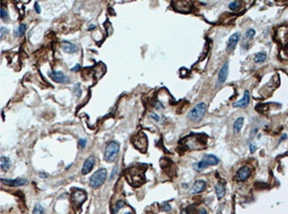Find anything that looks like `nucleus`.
<instances>
[{"instance_id":"obj_17","label":"nucleus","mask_w":288,"mask_h":214,"mask_svg":"<svg viewBox=\"0 0 288 214\" xmlns=\"http://www.w3.org/2000/svg\"><path fill=\"white\" fill-rule=\"evenodd\" d=\"M203 160H205L209 166H215V165L219 163V159L216 156H214V154H205Z\"/></svg>"},{"instance_id":"obj_36","label":"nucleus","mask_w":288,"mask_h":214,"mask_svg":"<svg viewBox=\"0 0 288 214\" xmlns=\"http://www.w3.org/2000/svg\"><path fill=\"white\" fill-rule=\"evenodd\" d=\"M1 30V37H4L5 34L7 33V30H6L5 27H1V30Z\"/></svg>"},{"instance_id":"obj_20","label":"nucleus","mask_w":288,"mask_h":214,"mask_svg":"<svg viewBox=\"0 0 288 214\" xmlns=\"http://www.w3.org/2000/svg\"><path fill=\"white\" fill-rule=\"evenodd\" d=\"M243 123H244V118L243 117L237 118V121L234 122V125H233V132H234V134H237L240 132L241 128L243 127Z\"/></svg>"},{"instance_id":"obj_31","label":"nucleus","mask_w":288,"mask_h":214,"mask_svg":"<svg viewBox=\"0 0 288 214\" xmlns=\"http://www.w3.org/2000/svg\"><path fill=\"white\" fill-rule=\"evenodd\" d=\"M86 143H87V140H86V139H82V140H80V141H79V146L83 149V148L86 146Z\"/></svg>"},{"instance_id":"obj_37","label":"nucleus","mask_w":288,"mask_h":214,"mask_svg":"<svg viewBox=\"0 0 288 214\" xmlns=\"http://www.w3.org/2000/svg\"><path fill=\"white\" fill-rule=\"evenodd\" d=\"M286 139H287V134H283V135L280 137V139H279V143H280V142H281V141H284V140H286Z\"/></svg>"},{"instance_id":"obj_9","label":"nucleus","mask_w":288,"mask_h":214,"mask_svg":"<svg viewBox=\"0 0 288 214\" xmlns=\"http://www.w3.org/2000/svg\"><path fill=\"white\" fill-rule=\"evenodd\" d=\"M228 67H230L228 62H225L222 65V68H221V70L218 71V74H217V85H222L226 81L228 76Z\"/></svg>"},{"instance_id":"obj_41","label":"nucleus","mask_w":288,"mask_h":214,"mask_svg":"<svg viewBox=\"0 0 288 214\" xmlns=\"http://www.w3.org/2000/svg\"><path fill=\"white\" fill-rule=\"evenodd\" d=\"M125 214H133L132 212H129V213H125Z\"/></svg>"},{"instance_id":"obj_24","label":"nucleus","mask_w":288,"mask_h":214,"mask_svg":"<svg viewBox=\"0 0 288 214\" xmlns=\"http://www.w3.org/2000/svg\"><path fill=\"white\" fill-rule=\"evenodd\" d=\"M26 30H27V26H26L25 24H22V25L18 26V28L16 30V32H15V35H16V36H22V35H24Z\"/></svg>"},{"instance_id":"obj_23","label":"nucleus","mask_w":288,"mask_h":214,"mask_svg":"<svg viewBox=\"0 0 288 214\" xmlns=\"http://www.w3.org/2000/svg\"><path fill=\"white\" fill-rule=\"evenodd\" d=\"M267 60V54L265 52H259L254 55V62L255 63H263Z\"/></svg>"},{"instance_id":"obj_25","label":"nucleus","mask_w":288,"mask_h":214,"mask_svg":"<svg viewBox=\"0 0 288 214\" xmlns=\"http://www.w3.org/2000/svg\"><path fill=\"white\" fill-rule=\"evenodd\" d=\"M125 205H126V203H125L124 201H118L116 203L115 207H114V210H113V214H115L116 212H118V211H119L120 209H123Z\"/></svg>"},{"instance_id":"obj_40","label":"nucleus","mask_w":288,"mask_h":214,"mask_svg":"<svg viewBox=\"0 0 288 214\" xmlns=\"http://www.w3.org/2000/svg\"><path fill=\"white\" fill-rule=\"evenodd\" d=\"M95 28V25H91L90 27H89V30H94Z\"/></svg>"},{"instance_id":"obj_11","label":"nucleus","mask_w":288,"mask_h":214,"mask_svg":"<svg viewBox=\"0 0 288 214\" xmlns=\"http://www.w3.org/2000/svg\"><path fill=\"white\" fill-rule=\"evenodd\" d=\"M50 77L54 80V81L59 82V83H68L69 82V78L65 76L63 72L61 71H54V72H50Z\"/></svg>"},{"instance_id":"obj_14","label":"nucleus","mask_w":288,"mask_h":214,"mask_svg":"<svg viewBox=\"0 0 288 214\" xmlns=\"http://www.w3.org/2000/svg\"><path fill=\"white\" fill-rule=\"evenodd\" d=\"M249 104H250V93H249V90H245L243 97H242L239 102H237V103H233V107L244 108V107H246Z\"/></svg>"},{"instance_id":"obj_7","label":"nucleus","mask_w":288,"mask_h":214,"mask_svg":"<svg viewBox=\"0 0 288 214\" xmlns=\"http://www.w3.org/2000/svg\"><path fill=\"white\" fill-rule=\"evenodd\" d=\"M254 35H255V30L253 28H249L245 32V34L243 35V39H242V43H241V46H242L243 50H248L249 49L252 39H254Z\"/></svg>"},{"instance_id":"obj_6","label":"nucleus","mask_w":288,"mask_h":214,"mask_svg":"<svg viewBox=\"0 0 288 214\" xmlns=\"http://www.w3.org/2000/svg\"><path fill=\"white\" fill-rule=\"evenodd\" d=\"M133 144L138 150L144 152V151L146 150V146H147V140H146V137L144 135V134H142V133L138 134V135L133 139Z\"/></svg>"},{"instance_id":"obj_34","label":"nucleus","mask_w":288,"mask_h":214,"mask_svg":"<svg viewBox=\"0 0 288 214\" xmlns=\"http://www.w3.org/2000/svg\"><path fill=\"white\" fill-rule=\"evenodd\" d=\"M79 70H80V65H79V64H77L76 67L71 68V71H74V72H77V71H79Z\"/></svg>"},{"instance_id":"obj_29","label":"nucleus","mask_w":288,"mask_h":214,"mask_svg":"<svg viewBox=\"0 0 288 214\" xmlns=\"http://www.w3.org/2000/svg\"><path fill=\"white\" fill-rule=\"evenodd\" d=\"M74 94L77 95L78 97L81 96V89H80V85H79V83H78V85L76 86V88H74Z\"/></svg>"},{"instance_id":"obj_1","label":"nucleus","mask_w":288,"mask_h":214,"mask_svg":"<svg viewBox=\"0 0 288 214\" xmlns=\"http://www.w3.org/2000/svg\"><path fill=\"white\" fill-rule=\"evenodd\" d=\"M207 111V105L205 103H199L197 104L195 107H193V109L188 113V120H190L191 122H199L200 120H203V117L205 116Z\"/></svg>"},{"instance_id":"obj_30","label":"nucleus","mask_w":288,"mask_h":214,"mask_svg":"<svg viewBox=\"0 0 288 214\" xmlns=\"http://www.w3.org/2000/svg\"><path fill=\"white\" fill-rule=\"evenodd\" d=\"M249 149H250V152L253 153V152H255V150H257V146H255L254 143H251L249 146Z\"/></svg>"},{"instance_id":"obj_32","label":"nucleus","mask_w":288,"mask_h":214,"mask_svg":"<svg viewBox=\"0 0 288 214\" xmlns=\"http://www.w3.org/2000/svg\"><path fill=\"white\" fill-rule=\"evenodd\" d=\"M151 117H152L153 120L156 121V122H159V121H160V117H159L158 115H156V114H154V113H152V114H151Z\"/></svg>"},{"instance_id":"obj_38","label":"nucleus","mask_w":288,"mask_h":214,"mask_svg":"<svg viewBox=\"0 0 288 214\" xmlns=\"http://www.w3.org/2000/svg\"><path fill=\"white\" fill-rule=\"evenodd\" d=\"M198 214H207L206 209H200V210H199V212H198Z\"/></svg>"},{"instance_id":"obj_8","label":"nucleus","mask_w":288,"mask_h":214,"mask_svg":"<svg viewBox=\"0 0 288 214\" xmlns=\"http://www.w3.org/2000/svg\"><path fill=\"white\" fill-rule=\"evenodd\" d=\"M251 172H252V170H251V168H250L249 166H243V167H241L240 169L237 171L235 179H237V181H244V180H246L250 176H251Z\"/></svg>"},{"instance_id":"obj_26","label":"nucleus","mask_w":288,"mask_h":214,"mask_svg":"<svg viewBox=\"0 0 288 214\" xmlns=\"http://www.w3.org/2000/svg\"><path fill=\"white\" fill-rule=\"evenodd\" d=\"M33 214H44V209L41 204H36L33 210Z\"/></svg>"},{"instance_id":"obj_2","label":"nucleus","mask_w":288,"mask_h":214,"mask_svg":"<svg viewBox=\"0 0 288 214\" xmlns=\"http://www.w3.org/2000/svg\"><path fill=\"white\" fill-rule=\"evenodd\" d=\"M106 177H107V170H106L105 168L98 169L94 175L91 176L90 179H89L90 187H92V188H98L99 186H101V185L105 183Z\"/></svg>"},{"instance_id":"obj_13","label":"nucleus","mask_w":288,"mask_h":214,"mask_svg":"<svg viewBox=\"0 0 288 214\" xmlns=\"http://www.w3.org/2000/svg\"><path fill=\"white\" fill-rule=\"evenodd\" d=\"M94 166H95V157H94V156H90V157H88V158L86 159V161L83 163V167H82V171H81L82 175L89 174L91 169L94 168Z\"/></svg>"},{"instance_id":"obj_15","label":"nucleus","mask_w":288,"mask_h":214,"mask_svg":"<svg viewBox=\"0 0 288 214\" xmlns=\"http://www.w3.org/2000/svg\"><path fill=\"white\" fill-rule=\"evenodd\" d=\"M61 47H62V50H63L65 53H68V54L77 53V52L79 51V47H78L76 44L70 43V42H62V44H61Z\"/></svg>"},{"instance_id":"obj_33","label":"nucleus","mask_w":288,"mask_h":214,"mask_svg":"<svg viewBox=\"0 0 288 214\" xmlns=\"http://www.w3.org/2000/svg\"><path fill=\"white\" fill-rule=\"evenodd\" d=\"M35 10H36V13H37V14L41 13V8H39V2H35Z\"/></svg>"},{"instance_id":"obj_28","label":"nucleus","mask_w":288,"mask_h":214,"mask_svg":"<svg viewBox=\"0 0 288 214\" xmlns=\"http://www.w3.org/2000/svg\"><path fill=\"white\" fill-rule=\"evenodd\" d=\"M161 210L164 211V212H169V211H171V206H170L169 203H163L162 206H161Z\"/></svg>"},{"instance_id":"obj_35","label":"nucleus","mask_w":288,"mask_h":214,"mask_svg":"<svg viewBox=\"0 0 288 214\" xmlns=\"http://www.w3.org/2000/svg\"><path fill=\"white\" fill-rule=\"evenodd\" d=\"M116 171H117V166H115V167H114V169H113L112 175H110V178H114V177H115V174H116Z\"/></svg>"},{"instance_id":"obj_19","label":"nucleus","mask_w":288,"mask_h":214,"mask_svg":"<svg viewBox=\"0 0 288 214\" xmlns=\"http://www.w3.org/2000/svg\"><path fill=\"white\" fill-rule=\"evenodd\" d=\"M215 192L218 200H222L225 195V185L223 183H217L215 186Z\"/></svg>"},{"instance_id":"obj_39","label":"nucleus","mask_w":288,"mask_h":214,"mask_svg":"<svg viewBox=\"0 0 288 214\" xmlns=\"http://www.w3.org/2000/svg\"><path fill=\"white\" fill-rule=\"evenodd\" d=\"M180 214H190V212H189L188 210H187V209H185V210L181 211V213H180Z\"/></svg>"},{"instance_id":"obj_18","label":"nucleus","mask_w":288,"mask_h":214,"mask_svg":"<svg viewBox=\"0 0 288 214\" xmlns=\"http://www.w3.org/2000/svg\"><path fill=\"white\" fill-rule=\"evenodd\" d=\"M10 166H11V161H10V159L7 158V157H5V156H2V157L0 158V167H1V170L2 171L9 170Z\"/></svg>"},{"instance_id":"obj_12","label":"nucleus","mask_w":288,"mask_h":214,"mask_svg":"<svg viewBox=\"0 0 288 214\" xmlns=\"http://www.w3.org/2000/svg\"><path fill=\"white\" fill-rule=\"evenodd\" d=\"M1 183L4 185L16 187V186H24V185H26L27 184V179H24V178H17V179H6V178H2Z\"/></svg>"},{"instance_id":"obj_16","label":"nucleus","mask_w":288,"mask_h":214,"mask_svg":"<svg viewBox=\"0 0 288 214\" xmlns=\"http://www.w3.org/2000/svg\"><path fill=\"white\" fill-rule=\"evenodd\" d=\"M206 186H207V183L205 181V180H197V181H195V184H194V186H193V190H191V192H193L194 194L202 193L203 190H205Z\"/></svg>"},{"instance_id":"obj_21","label":"nucleus","mask_w":288,"mask_h":214,"mask_svg":"<svg viewBox=\"0 0 288 214\" xmlns=\"http://www.w3.org/2000/svg\"><path fill=\"white\" fill-rule=\"evenodd\" d=\"M193 167L196 171H202L204 170V169H206L207 167H209V165H208L205 160H200V161H198V162L194 163Z\"/></svg>"},{"instance_id":"obj_22","label":"nucleus","mask_w":288,"mask_h":214,"mask_svg":"<svg viewBox=\"0 0 288 214\" xmlns=\"http://www.w3.org/2000/svg\"><path fill=\"white\" fill-rule=\"evenodd\" d=\"M242 8V2L241 1H231L228 4V9L231 11H239Z\"/></svg>"},{"instance_id":"obj_5","label":"nucleus","mask_w":288,"mask_h":214,"mask_svg":"<svg viewBox=\"0 0 288 214\" xmlns=\"http://www.w3.org/2000/svg\"><path fill=\"white\" fill-rule=\"evenodd\" d=\"M71 201H72V204L76 207L81 206L82 203L86 201V193L83 190L74 188L72 190V194H71Z\"/></svg>"},{"instance_id":"obj_4","label":"nucleus","mask_w":288,"mask_h":214,"mask_svg":"<svg viewBox=\"0 0 288 214\" xmlns=\"http://www.w3.org/2000/svg\"><path fill=\"white\" fill-rule=\"evenodd\" d=\"M127 179H129V183L132 181V179L135 180L133 186H140V185H142L143 181H144L143 176H142V170H140V169H138V168H135V167L129 168V171H127Z\"/></svg>"},{"instance_id":"obj_27","label":"nucleus","mask_w":288,"mask_h":214,"mask_svg":"<svg viewBox=\"0 0 288 214\" xmlns=\"http://www.w3.org/2000/svg\"><path fill=\"white\" fill-rule=\"evenodd\" d=\"M1 19L4 21H7L8 20V14H7V10H6V8H1Z\"/></svg>"},{"instance_id":"obj_10","label":"nucleus","mask_w":288,"mask_h":214,"mask_svg":"<svg viewBox=\"0 0 288 214\" xmlns=\"http://www.w3.org/2000/svg\"><path fill=\"white\" fill-rule=\"evenodd\" d=\"M240 39H241V34L239 33V32H237V33H234V34L231 35V36H230V39H228V45H226V51L230 52V53L234 51V49H235L237 44L239 43Z\"/></svg>"},{"instance_id":"obj_3","label":"nucleus","mask_w":288,"mask_h":214,"mask_svg":"<svg viewBox=\"0 0 288 214\" xmlns=\"http://www.w3.org/2000/svg\"><path fill=\"white\" fill-rule=\"evenodd\" d=\"M119 151V143L115 141L109 142L105 149V160L107 162H113L115 161L117 154Z\"/></svg>"}]
</instances>
